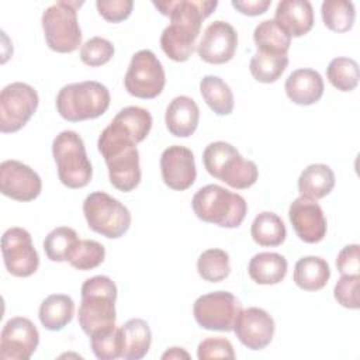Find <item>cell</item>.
Instances as JSON below:
<instances>
[{
  "mask_svg": "<svg viewBox=\"0 0 360 360\" xmlns=\"http://www.w3.org/2000/svg\"><path fill=\"white\" fill-rule=\"evenodd\" d=\"M122 357L125 360H139L145 357L150 349L152 332L146 321L132 318L121 328Z\"/></svg>",
  "mask_w": 360,
  "mask_h": 360,
  "instance_id": "cell-25",
  "label": "cell"
},
{
  "mask_svg": "<svg viewBox=\"0 0 360 360\" xmlns=\"http://www.w3.org/2000/svg\"><path fill=\"white\" fill-rule=\"evenodd\" d=\"M333 187L335 173L323 163H312L307 166L298 177L300 195L308 200L318 201L330 194Z\"/></svg>",
  "mask_w": 360,
  "mask_h": 360,
  "instance_id": "cell-23",
  "label": "cell"
},
{
  "mask_svg": "<svg viewBox=\"0 0 360 360\" xmlns=\"http://www.w3.org/2000/svg\"><path fill=\"white\" fill-rule=\"evenodd\" d=\"M166 84L165 69L158 56L149 49H141L132 55L124 77L127 91L138 98L158 97Z\"/></svg>",
  "mask_w": 360,
  "mask_h": 360,
  "instance_id": "cell-10",
  "label": "cell"
},
{
  "mask_svg": "<svg viewBox=\"0 0 360 360\" xmlns=\"http://www.w3.org/2000/svg\"><path fill=\"white\" fill-rule=\"evenodd\" d=\"M336 267L342 276H360V246H345L336 257Z\"/></svg>",
  "mask_w": 360,
  "mask_h": 360,
  "instance_id": "cell-43",
  "label": "cell"
},
{
  "mask_svg": "<svg viewBox=\"0 0 360 360\" xmlns=\"http://www.w3.org/2000/svg\"><path fill=\"white\" fill-rule=\"evenodd\" d=\"M114 56V45L101 37L87 39L80 48V59L90 68H97L108 63Z\"/></svg>",
  "mask_w": 360,
  "mask_h": 360,
  "instance_id": "cell-39",
  "label": "cell"
},
{
  "mask_svg": "<svg viewBox=\"0 0 360 360\" xmlns=\"http://www.w3.org/2000/svg\"><path fill=\"white\" fill-rule=\"evenodd\" d=\"M52 155L58 169V177L68 188L86 187L93 176V167L87 158L84 142L75 131H62L52 142Z\"/></svg>",
  "mask_w": 360,
  "mask_h": 360,
  "instance_id": "cell-7",
  "label": "cell"
},
{
  "mask_svg": "<svg viewBox=\"0 0 360 360\" xmlns=\"http://www.w3.org/2000/svg\"><path fill=\"white\" fill-rule=\"evenodd\" d=\"M359 285L360 276H342L333 288V297L342 307L347 309H359Z\"/></svg>",
  "mask_w": 360,
  "mask_h": 360,
  "instance_id": "cell-40",
  "label": "cell"
},
{
  "mask_svg": "<svg viewBox=\"0 0 360 360\" xmlns=\"http://www.w3.org/2000/svg\"><path fill=\"white\" fill-rule=\"evenodd\" d=\"M191 207L198 219L221 228H238L248 214L246 200L218 184L201 187L193 195Z\"/></svg>",
  "mask_w": 360,
  "mask_h": 360,
  "instance_id": "cell-5",
  "label": "cell"
},
{
  "mask_svg": "<svg viewBox=\"0 0 360 360\" xmlns=\"http://www.w3.org/2000/svg\"><path fill=\"white\" fill-rule=\"evenodd\" d=\"M252 239L264 248L280 246L287 236V229L283 219L270 211H263L252 222L250 226Z\"/></svg>",
  "mask_w": 360,
  "mask_h": 360,
  "instance_id": "cell-28",
  "label": "cell"
},
{
  "mask_svg": "<svg viewBox=\"0 0 360 360\" xmlns=\"http://www.w3.org/2000/svg\"><path fill=\"white\" fill-rule=\"evenodd\" d=\"M202 163L208 174L235 190L252 187L259 177L256 163L245 159L233 145L224 141L211 142L205 146Z\"/></svg>",
  "mask_w": 360,
  "mask_h": 360,
  "instance_id": "cell-4",
  "label": "cell"
},
{
  "mask_svg": "<svg viewBox=\"0 0 360 360\" xmlns=\"http://www.w3.org/2000/svg\"><path fill=\"white\" fill-rule=\"evenodd\" d=\"M1 255L7 271L14 277H30L39 266V256L28 231L8 228L1 236Z\"/></svg>",
  "mask_w": 360,
  "mask_h": 360,
  "instance_id": "cell-13",
  "label": "cell"
},
{
  "mask_svg": "<svg viewBox=\"0 0 360 360\" xmlns=\"http://www.w3.org/2000/svg\"><path fill=\"white\" fill-rule=\"evenodd\" d=\"M80 243L79 235L69 226L52 229L44 240V250L52 262H69Z\"/></svg>",
  "mask_w": 360,
  "mask_h": 360,
  "instance_id": "cell-31",
  "label": "cell"
},
{
  "mask_svg": "<svg viewBox=\"0 0 360 360\" xmlns=\"http://www.w3.org/2000/svg\"><path fill=\"white\" fill-rule=\"evenodd\" d=\"M288 218L297 236L305 243H318L326 235V218L321 205L304 197L295 198L288 208Z\"/></svg>",
  "mask_w": 360,
  "mask_h": 360,
  "instance_id": "cell-19",
  "label": "cell"
},
{
  "mask_svg": "<svg viewBox=\"0 0 360 360\" xmlns=\"http://www.w3.org/2000/svg\"><path fill=\"white\" fill-rule=\"evenodd\" d=\"M238 48V32L226 21L217 20L211 22L197 46L198 56L212 65H222L229 62Z\"/></svg>",
  "mask_w": 360,
  "mask_h": 360,
  "instance_id": "cell-17",
  "label": "cell"
},
{
  "mask_svg": "<svg viewBox=\"0 0 360 360\" xmlns=\"http://www.w3.org/2000/svg\"><path fill=\"white\" fill-rule=\"evenodd\" d=\"M326 79L339 91H353L360 79L359 65L352 58H335L326 68Z\"/></svg>",
  "mask_w": 360,
  "mask_h": 360,
  "instance_id": "cell-34",
  "label": "cell"
},
{
  "mask_svg": "<svg viewBox=\"0 0 360 360\" xmlns=\"http://www.w3.org/2000/svg\"><path fill=\"white\" fill-rule=\"evenodd\" d=\"M325 27L333 32H347L354 25V4L347 0H325L321 6Z\"/></svg>",
  "mask_w": 360,
  "mask_h": 360,
  "instance_id": "cell-32",
  "label": "cell"
},
{
  "mask_svg": "<svg viewBox=\"0 0 360 360\" xmlns=\"http://www.w3.org/2000/svg\"><path fill=\"white\" fill-rule=\"evenodd\" d=\"M273 20L291 38H298L312 30L314 8L308 0H283L277 4Z\"/></svg>",
  "mask_w": 360,
  "mask_h": 360,
  "instance_id": "cell-20",
  "label": "cell"
},
{
  "mask_svg": "<svg viewBox=\"0 0 360 360\" xmlns=\"http://www.w3.org/2000/svg\"><path fill=\"white\" fill-rule=\"evenodd\" d=\"M105 257V249L104 246L91 239H83L80 240L75 255L69 260L70 266L77 269V270H93L98 267Z\"/></svg>",
  "mask_w": 360,
  "mask_h": 360,
  "instance_id": "cell-38",
  "label": "cell"
},
{
  "mask_svg": "<svg viewBox=\"0 0 360 360\" xmlns=\"http://www.w3.org/2000/svg\"><path fill=\"white\" fill-rule=\"evenodd\" d=\"M83 214L89 228L108 239L124 236L131 226L129 210L104 191L90 193L84 198Z\"/></svg>",
  "mask_w": 360,
  "mask_h": 360,
  "instance_id": "cell-9",
  "label": "cell"
},
{
  "mask_svg": "<svg viewBox=\"0 0 360 360\" xmlns=\"http://www.w3.org/2000/svg\"><path fill=\"white\" fill-rule=\"evenodd\" d=\"M83 1H56L42 13V30L46 45L59 53L75 52L82 44L77 8Z\"/></svg>",
  "mask_w": 360,
  "mask_h": 360,
  "instance_id": "cell-8",
  "label": "cell"
},
{
  "mask_svg": "<svg viewBox=\"0 0 360 360\" xmlns=\"http://www.w3.org/2000/svg\"><path fill=\"white\" fill-rule=\"evenodd\" d=\"M90 346L98 360H115L122 357L121 329L114 325L93 333L90 336Z\"/></svg>",
  "mask_w": 360,
  "mask_h": 360,
  "instance_id": "cell-36",
  "label": "cell"
},
{
  "mask_svg": "<svg viewBox=\"0 0 360 360\" xmlns=\"http://www.w3.org/2000/svg\"><path fill=\"white\" fill-rule=\"evenodd\" d=\"M242 305L239 300L229 291H212L200 295L193 305L195 322L207 330L231 332Z\"/></svg>",
  "mask_w": 360,
  "mask_h": 360,
  "instance_id": "cell-11",
  "label": "cell"
},
{
  "mask_svg": "<svg viewBox=\"0 0 360 360\" xmlns=\"http://www.w3.org/2000/svg\"><path fill=\"white\" fill-rule=\"evenodd\" d=\"M200 108L197 103L188 96L174 97L165 114L167 131L177 138H188L198 127Z\"/></svg>",
  "mask_w": 360,
  "mask_h": 360,
  "instance_id": "cell-22",
  "label": "cell"
},
{
  "mask_svg": "<svg viewBox=\"0 0 360 360\" xmlns=\"http://www.w3.org/2000/svg\"><path fill=\"white\" fill-rule=\"evenodd\" d=\"M288 263L284 256L276 252H260L255 255L248 266L250 278L262 285H274L284 280Z\"/></svg>",
  "mask_w": 360,
  "mask_h": 360,
  "instance_id": "cell-24",
  "label": "cell"
},
{
  "mask_svg": "<svg viewBox=\"0 0 360 360\" xmlns=\"http://www.w3.org/2000/svg\"><path fill=\"white\" fill-rule=\"evenodd\" d=\"M42 190L38 173L30 166L8 159L0 165V191L3 195L15 201H32Z\"/></svg>",
  "mask_w": 360,
  "mask_h": 360,
  "instance_id": "cell-15",
  "label": "cell"
},
{
  "mask_svg": "<svg viewBox=\"0 0 360 360\" xmlns=\"http://www.w3.org/2000/svg\"><path fill=\"white\" fill-rule=\"evenodd\" d=\"M79 325L90 338L93 333L115 325L117 285L107 276H94L82 284Z\"/></svg>",
  "mask_w": 360,
  "mask_h": 360,
  "instance_id": "cell-3",
  "label": "cell"
},
{
  "mask_svg": "<svg viewBox=\"0 0 360 360\" xmlns=\"http://www.w3.org/2000/svg\"><path fill=\"white\" fill-rule=\"evenodd\" d=\"M39 104L37 90L22 82L7 84L0 93V131H20L35 114Z\"/></svg>",
  "mask_w": 360,
  "mask_h": 360,
  "instance_id": "cell-12",
  "label": "cell"
},
{
  "mask_svg": "<svg viewBox=\"0 0 360 360\" xmlns=\"http://www.w3.org/2000/svg\"><path fill=\"white\" fill-rule=\"evenodd\" d=\"M253 41L259 52L274 55H287L291 45V37L274 20L259 22L253 31Z\"/></svg>",
  "mask_w": 360,
  "mask_h": 360,
  "instance_id": "cell-30",
  "label": "cell"
},
{
  "mask_svg": "<svg viewBox=\"0 0 360 360\" xmlns=\"http://www.w3.org/2000/svg\"><path fill=\"white\" fill-rule=\"evenodd\" d=\"M170 24L160 35L162 51L174 62H186L194 52L202 21L218 6L217 0H166L152 1Z\"/></svg>",
  "mask_w": 360,
  "mask_h": 360,
  "instance_id": "cell-1",
  "label": "cell"
},
{
  "mask_svg": "<svg viewBox=\"0 0 360 360\" xmlns=\"http://www.w3.org/2000/svg\"><path fill=\"white\" fill-rule=\"evenodd\" d=\"M200 91L207 105L217 115H229L233 111V93L218 76L207 75L200 82Z\"/></svg>",
  "mask_w": 360,
  "mask_h": 360,
  "instance_id": "cell-29",
  "label": "cell"
},
{
  "mask_svg": "<svg viewBox=\"0 0 360 360\" xmlns=\"http://www.w3.org/2000/svg\"><path fill=\"white\" fill-rule=\"evenodd\" d=\"M197 357L207 359H235L232 343L225 338H207L198 343Z\"/></svg>",
  "mask_w": 360,
  "mask_h": 360,
  "instance_id": "cell-41",
  "label": "cell"
},
{
  "mask_svg": "<svg viewBox=\"0 0 360 360\" xmlns=\"http://www.w3.org/2000/svg\"><path fill=\"white\" fill-rule=\"evenodd\" d=\"M200 277L210 283H219L231 273L229 255L222 249H207L197 260Z\"/></svg>",
  "mask_w": 360,
  "mask_h": 360,
  "instance_id": "cell-35",
  "label": "cell"
},
{
  "mask_svg": "<svg viewBox=\"0 0 360 360\" xmlns=\"http://www.w3.org/2000/svg\"><path fill=\"white\" fill-rule=\"evenodd\" d=\"M108 89L96 80H84L63 86L56 96V110L69 122L94 120L110 107Z\"/></svg>",
  "mask_w": 360,
  "mask_h": 360,
  "instance_id": "cell-6",
  "label": "cell"
},
{
  "mask_svg": "<svg viewBox=\"0 0 360 360\" xmlns=\"http://www.w3.org/2000/svg\"><path fill=\"white\" fill-rule=\"evenodd\" d=\"M231 4L240 14L255 17L266 13L271 4V0H233Z\"/></svg>",
  "mask_w": 360,
  "mask_h": 360,
  "instance_id": "cell-44",
  "label": "cell"
},
{
  "mask_svg": "<svg viewBox=\"0 0 360 360\" xmlns=\"http://www.w3.org/2000/svg\"><path fill=\"white\" fill-rule=\"evenodd\" d=\"M39 333L37 326L24 316H15L6 322L0 335L1 360H28L37 350Z\"/></svg>",
  "mask_w": 360,
  "mask_h": 360,
  "instance_id": "cell-14",
  "label": "cell"
},
{
  "mask_svg": "<svg viewBox=\"0 0 360 360\" xmlns=\"http://www.w3.org/2000/svg\"><path fill=\"white\" fill-rule=\"evenodd\" d=\"M160 172L163 183L176 191L190 188L197 177L193 152L181 145H172L160 155Z\"/></svg>",
  "mask_w": 360,
  "mask_h": 360,
  "instance_id": "cell-18",
  "label": "cell"
},
{
  "mask_svg": "<svg viewBox=\"0 0 360 360\" xmlns=\"http://www.w3.org/2000/svg\"><path fill=\"white\" fill-rule=\"evenodd\" d=\"M162 359H190V354L181 347H170L162 354Z\"/></svg>",
  "mask_w": 360,
  "mask_h": 360,
  "instance_id": "cell-45",
  "label": "cell"
},
{
  "mask_svg": "<svg viewBox=\"0 0 360 360\" xmlns=\"http://www.w3.org/2000/svg\"><path fill=\"white\" fill-rule=\"evenodd\" d=\"M96 7L98 14L108 22L117 24L131 15L134 1L131 0H97Z\"/></svg>",
  "mask_w": 360,
  "mask_h": 360,
  "instance_id": "cell-42",
  "label": "cell"
},
{
  "mask_svg": "<svg viewBox=\"0 0 360 360\" xmlns=\"http://www.w3.org/2000/svg\"><path fill=\"white\" fill-rule=\"evenodd\" d=\"M292 278L304 291H319L330 278V267L322 257L305 256L295 263Z\"/></svg>",
  "mask_w": 360,
  "mask_h": 360,
  "instance_id": "cell-26",
  "label": "cell"
},
{
  "mask_svg": "<svg viewBox=\"0 0 360 360\" xmlns=\"http://www.w3.org/2000/svg\"><path fill=\"white\" fill-rule=\"evenodd\" d=\"M288 66L287 55L256 52L249 63V70L255 80L260 83H274Z\"/></svg>",
  "mask_w": 360,
  "mask_h": 360,
  "instance_id": "cell-33",
  "label": "cell"
},
{
  "mask_svg": "<svg viewBox=\"0 0 360 360\" xmlns=\"http://www.w3.org/2000/svg\"><path fill=\"white\" fill-rule=\"evenodd\" d=\"M118 122H121L129 132L134 135L135 141L142 142L150 132L152 128V115L146 108L129 105L122 108L115 117Z\"/></svg>",
  "mask_w": 360,
  "mask_h": 360,
  "instance_id": "cell-37",
  "label": "cell"
},
{
  "mask_svg": "<svg viewBox=\"0 0 360 360\" xmlns=\"http://www.w3.org/2000/svg\"><path fill=\"white\" fill-rule=\"evenodd\" d=\"M75 315V302L66 294L48 295L39 305L38 318L42 326L56 332L63 329Z\"/></svg>",
  "mask_w": 360,
  "mask_h": 360,
  "instance_id": "cell-27",
  "label": "cell"
},
{
  "mask_svg": "<svg viewBox=\"0 0 360 360\" xmlns=\"http://www.w3.org/2000/svg\"><path fill=\"white\" fill-rule=\"evenodd\" d=\"M276 330L273 316L257 307L242 309L233 325L238 340L250 350H262L270 345Z\"/></svg>",
  "mask_w": 360,
  "mask_h": 360,
  "instance_id": "cell-16",
  "label": "cell"
},
{
  "mask_svg": "<svg viewBox=\"0 0 360 360\" xmlns=\"http://www.w3.org/2000/svg\"><path fill=\"white\" fill-rule=\"evenodd\" d=\"M138 142L121 122L112 118L98 136L97 148L108 169L112 187L120 191H132L141 183Z\"/></svg>",
  "mask_w": 360,
  "mask_h": 360,
  "instance_id": "cell-2",
  "label": "cell"
},
{
  "mask_svg": "<svg viewBox=\"0 0 360 360\" xmlns=\"http://www.w3.org/2000/svg\"><path fill=\"white\" fill-rule=\"evenodd\" d=\"M285 94L294 104L311 105L323 96V79L314 69H297L285 80Z\"/></svg>",
  "mask_w": 360,
  "mask_h": 360,
  "instance_id": "cell-21",
  "label": "cell"
}]
</instances>
